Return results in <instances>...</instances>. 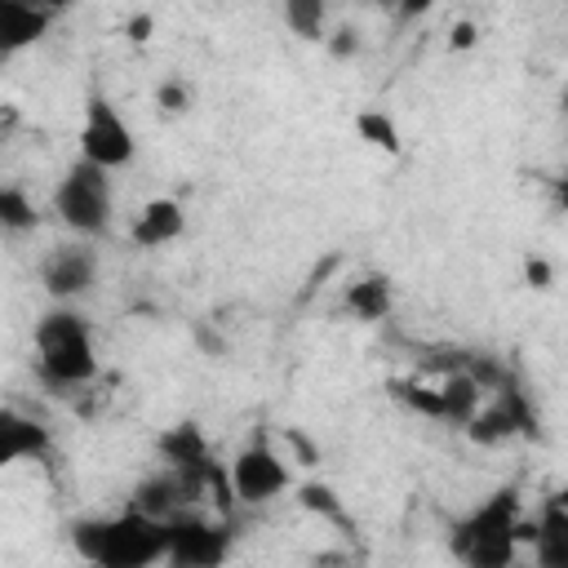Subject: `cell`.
Masks as SVG:
<instances>
[{"instance_id": "6da1fadb", "label": "cell", "mask_w": 568, "mask_h": 568, "mask_svg": "<svg viewBox=\"0 0 568 568\" xmlns=\"http://www.w3.org/2000/svg\"><path fill=\"white\" fill-rule=\"evenodd\" d=\"M67 537L89 568H155L169 555V524L129 506L120 515H84Z\"/></svg>"}, {"instance_id": "7a4b0ae2", "label": "cell", "mask_w": 568, "mask_h": 568, "mask_svg": "<svg viewBox=\"0 0 568 568\" xmlns=\"http://www.w3.org/2000/svg\"><path fill=\"white\" fill-rule=\"evenodd\" d=\"M524 506L515 488L488 493L479 506H470L453 528H448V550L462 568H515L519 559V528Z\"/></svg>"}, {"instance_id": "3957f363", "label": "cell", "mask_w": 568, "mask_h": 568, "mask_svg": "<svg viewBox=\"0 0 568 568\" xmlns=\"http://www.w3.org/2000/svg\"><path fill=\"white\" fill-rule=\"evenodd\" d=\"M36 346V368L49 386L58 390H75L89 386L98 377V346H93V328L75 306H49L36 320L31 333Z\"/></svg>"}, {"instance_id": "277c9868", "label": "cell", "mask_w": 568, "mask_h": 568, "mask_svg": "<svg viewBox=\"0 0 568 568\" xmlns=\"http://www.w3.org/2000/svg\"><path fill=\"white\" fill-rule=\"evenodd\" d=\"M53 213L71 235L98 240L115 217L111 173L89 164V160H71L67 173L58 178V186H53Z\"/></svg>"}, {"instance_id": "5b68a950", "label": "cell", "mask_w": 568, "mask_h": 568, "mask_svg": "<svg viewBox=\"0 0 568 568\" xmlns=\"http://www.w3.org/2000/svg\"><path fill=\"white\" fill-rule=\"evenodd\" d=\"M226 484H231V497L244 501V506H266L275 501L280 493L293 488V466H288V453H280L271 439H253L235 453L231 470H226Z\"/></svg>"}, {"instance_id": "8992f818", "label": "cell", "mask_w": 568, "mask_h": 568, "mask_svg": "<svg viewBox=\"0 0 568 568\" xmlns=\"http://www.w3.org/2000/svg\"><path fill=\"white\" fill-rule=\"evenodd\" d=\"M138 155V142H133V129L129 120L102 98L93 93L84 102V124H80V160L115 173V169H129Z\"/></svg>"}, {"instance_id": "52a82bcc", "label": "cell", "mask_w": 568, "mask_h": 568, "mask_svg": "<svg viewBox=\"0 0 568 568\" xmlns=\"http://www.w3.org/2000/svg\"><path fill=\"white\" fill-rule=\"evenodd\" d=\"M231 555V528L200 510L169 519V568H222Z\"/></svg>"}, {"instance_id": "ba28073f", "label": "cell", "mask_w": 568, "mask_h": 568, "mask_svg": "<svg viewBox=\"0 0 568 568\" xmlns=\"http://www.w3.org/2000/svg\"><path fill=\"white\" fill-rule=\"evenodd\" d=\"M93 284H98V253L84 240L53 244L40 257V288L49 293L53 306H71V302L89 297Z\"/></svg>"}, {"instance_id": "9c48e42d", "label": "cell", "mask_w": 568, "mask_h": 568, "mask_svg": "<svg viewBox=\"0 0 568 568\" xmlns=\"http://www.w3.org/2000/svg\"><path fill=\"white\" fill-rule=\"evenodd\" d=\"M519 435H537V408L532 399L524 395V386H506L501 395H493L466 426V439L479 444V448H497V444H510Z\"/></svg>"}, {"instance_id": "30bf717a", "label": "cell", "mask_w": 568, "mask_h": 568, "mask_svg": "<svg viewBox=\"0 0 568 568\" xmlns=\"http://www.w3.org/2000/svg\"><path fill=\"white\" fill-rule=\"evenodd\" d=\"M155 453L169 470H182V475H213V453H209V439L195 422H178L169 426L160 439H155Z\"/></svg>"}, {"instance_id": "8fae6325", "label": "cell", "mask_w": 568, "mask_h": 568, "mask_svg": "<svg viewBox=\"0 0 568 568\" xmlns=\"http://www.w3.org/2000/svg\"><path fill=\"white\" fill-rule=\"evenodd\" d=\"M182 231H186V213H182V204L169 200V195H155V200H146V204L133 213L129 240H133L138 248H164V244L182 240Z\"/></svg>"}, {"instance_id": "7c38bea8", "label": "cell", "mask_w": 568, "mask_h": 568, "mask_svg": "<svg viewBox=\"0 0 568 568\" xmlns=\"http://www.w3.org/2000/svg\"><path fill=\"white\" fill-rule=\"evenodd\" d=\"M49 453V426H40L36 417H22L18 408L0 413V462L18 466V462H40Z\"/></svg>"}, {"instance_id": "4fadbf2b", "label": "cell", "mask_w": 568, "mask_h": 568, "mask_svg": "<svg viewBox=\"0 0 568 568\" xmlns=\"http://www.w3.org/2000/svg\"><path fill=\"white\" fill-rule=\"evenodd\" d=\"M53 22V9L44 4H27V0H0V53H18L27 44H36Z\"/></svg>"}, {"instance_id": "5bb4252c", "label": "cell", "mask_w": 568, "mask_h": 568, "mask_svg": "<svg viewBox=\"0 0 568 568\" xmlns=\"http://www.w3.org/2000/svg\"><path fill=\"white\" fill-rule=\"evenodd\" d=\"M532 568H568V510L550 497L537 510V537H532Z\"/></svg>"}, {"instance_id": "9a60e30c", "label": "cell", "mask_w": 568, "mask_h": 568, "mask_svg": "<svg viewBox=\"0 0 568 568\" xmlns=\"http://www.w3.org/2000/svg\"><path fill=\"white\" fill-rule=\"evenodd\" d=\"M342 302H346V311H351L359 324H382V320L395 311V288H390L386 275H359V280L346 284Z\"/></svg>"}, {"instance_id": "2e32d148", "label": "cell", "mask_w": 568, "mask_h": 568, "mask_svg": "<svg viewBox=\"0 0 568 568\" xmlns=\"http://www.w3.org/2000/svg\"><path fill=\"white\" fill-rule=\"evenodd\" d=\"M439 395H444V422L457 426V430H466L470 417L484 408V390H479V382H475L470 373H462V368H453V373L439 382Z\"/></svg>"}, {"instance_id": "e0dca14e", "label": "cell", "mask_w": 568, "mask_h": 568, "mask_svg": "<svg viewBox=\"0 0 568 568\" xmlns=\"http://www.w3.org/2000/svg\"><path fill=\"white\" fill-rule=\"evenodd\" d=\"M284 27L302 40H328V4L324 0H288L284 4Z\"/></svg>"}, {"instance_id": "ac0fdd59", "label": "cell", "mask_w": 568, "mask_h": 568, "mask_svg": "<svg viewBox=\"0 0 568 568\" xmlns=\"http://www.w3.org/2000/svg\"><path fill=\"white\" fill-rule=\"evenodd\" d=\"M355 133H359V142H368L373 151H386V155H395L404 146L399 142V124L386 111H359L355 115Z\"/></svg>"}, {"instance_id": "d6986e66", "label": "cell", "mask_w": 568, "mask_h": 568, "mask_svg": "<svg viewBox=\"0 0 568 568\" xmlns=\"http://www.w3.org/2000/svg\"><path fill=\"white\" fill-rule=\"evenodd\" d=\"M297 506L311 510V515H320V519H328V524H342V519H346V501H342L337 488L324 484V479H306V484L297 488Z\"/></svg>"}, {"instance_id": "ffe728a7", "label": "cell", "mask_w": 568, "mask_h": 568, "mask_svg": "<svg viewBox=\"0 0 568 568\" xmlns=\"http://www.w3.org/2000/svg\"><path fill=\"white\" fill-rule=\"evenodd\" d=\"M0 226L9 235H22L36 226V200L22 186H0Z\"/></svg>"}, {"instance_id": "44dd1931", "label": "cell", "mask_w": 568, "mask_h": 568, "mask_svg": "<svg viewBox=\"0 0 568 568\" xmlns=\"http://www.w3.org/2000/svg\"><path fill=\"white\" fill-rule=\"evenodd\" d=\"M395 395H399L413 413H422V417H430V422H444V395H439V386H426V382H395Z\"/></svg>"}, {"instance_id": "7402d4cb", "label": "cell", "mask_w": 568, "mask_h": 568, "mask_svg": "<svg viewBox=\"0 0 568 568\" xmlns=\"http://www.w3.org/2000/svg\"><path fill=\"white\" fill-rule=\"evenodd\" d=\"M155 106H160L164 115H186V111H191V84L178 80V75L160 80V84H155Z\"/></svg>"}, {"instance_id": "603a6c76", "label": "cell", "mask_w": 568, "mask_h": 568, "mask_svg": "<svg viewBox=\"0 0 568 568\" xmlns=\"http://www.w3.org/2000/svg\"><path fill=\"white\" fill-rule=\"evenodd\" d=\"M324 49L337 58V62H351L359 49H364V31L359 27H351V22H337L333 31H328V40H324Z\"/></svg>"}, {"instance_id": "cb8c5ba5", "label": "cell", "mask_w": 568, "mask_h": 568, "mask_svg": "<svg viewBox=\"0 0 568 568\" xmlns=\"http://www.w3.org/2000/svg\"><path fill=\"white\" fill-rule=\"evenodd\" d=\"M284 448H288V453H293L302 466H315V462H320V448H315V444H311V439H306L297 426H284ZM293 457H288V462H293Z\"/></svg>"}, {"instance_id": "d4e9b609", "label": "cell", "mask_w": 568, "mask_h": 568, "mask_svg": "<svg viewBox=\"0 0 568 568\" xmlns=\"http://www.w3.org/2000/svg\"><path fill=\"white\" fill-rule=\"evenodd\" d=\"M475 44H479V27L470 18H457L448 27V49H475Z\"/></svg>"}, {"instance_id": "484cf974", "label": "cell", "mask_w": 568, "mask_h": 568, "mask_svg": "<svg viewBox=\"0 0 568 568\" xmlns=\"http://www.w3.org/2000/svg\"><path fill=\"white\" fill-rule=\"evenodd\" d=\"M524 280H528L532 288H550V284H555V271H550L546 257H528V262H524Z\"/></svg>"}, {"instance_id": "4316f807", "label": "cell", "mask_w": 568, "mask_h": 568, "mask_svg": "<svg viewBox=\"0 0 568 568\" xmlns=\"http://www.w3.org/2000/svg\"><path fill=\"white\" fill-rule=\"evenodd\" d=\"M151 27H155V18H151V13H133L124 31H129V40L138 44V40H151Z\"/></svg>"}, {"instance_id": "83f0119b", "label": "cell", "mask_w": 568, "mask_h": 568, "mask_svg": "<svg viewBox=\"0 0 568 568\" xmlns=\"http://www.w3.org/2000/svg\"><path fill=\"white\" fill-rule=\"evenodd\" d=\"M555 200H559V209L568 213V169H564V173L555 178Z\"/></svg>"}, {"instance_id": "f1b7e54d", "label": "cell", "mask_w": 568, "mask_h": 568, "mask_svg": "<svg viewBox=\"0 0 568 568\" xmlns=\"http://www.w3.org/2000/svg\"><path fill=\"white\" fill-rule=\"evenodd\" d=\"M550 501H555V506H564V510H568V484H559V488H555V493H550Z\"/></svg>"}, {"instance_id": "f546056e", "label": "cell", "mask_w": 568, "mask_h": 568, "mask_svg": "<svg viewBox=\"0 0 568 568\" xmlns=\"http://www.w3.org/2000/svg\"><path fill=\"white\" fill-rule=\"evenodd\" d=\"M559 111H564V120H568V84H564V93H559Z\"/></svg>"}]
</instances>
